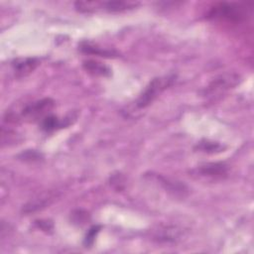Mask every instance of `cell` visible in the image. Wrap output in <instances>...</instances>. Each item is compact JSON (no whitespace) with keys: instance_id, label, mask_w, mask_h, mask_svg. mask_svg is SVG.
Masks as SVG:
<instances>
[{"instance_id":"11","label":"cell","mask_w":254,"mask_h":254,"mask_svg":"<svg viewBox=\"0 0 254 254\" xmlns=\"http://www.w3.org/2000/svg\"><path fill=\"white\" fill-rule=\"evenodd\" d=\"M99 229H100V226H93V227H91L89 230H88V232H87V234H86V236H85V238H84V245L87 247H89L90 245H92L93 244V242H94V238H95V236H96V234L99 232Z\"/></svg>"},{"instance_id":"1","label":"cell","mask_w":254,"mask_h":254,"mask_svg":"<svg viewBox=\"0 0 254 254\" xmlns=\"http://www.w3.org/2000/svg\"><path fill=\"white\" fill-rule=\"evenodd\" d=\"M247 16L245 6L235 2H221L210 8L207 13V18L212 20L237 23L244 20Z\"/></svg>"},{"instance_id":"3","label":"cell","mask_w":254,"mask_h":254,"mask_svg":"<svg viewBox=\"0 0 254 254\" xmlns=\"http://www.w3.org/2000/svg\"><path fill=\"white\" fill-rule=\"evenodd\" d=\"M54 100H52L51 98H44L26 105L22 109L20 116L30 121L43 119L47 115H49L48 113L54 107Z\"/></svg>"},{"instance_id":"8","label":"cell","mask_w":254,"mask_h":254,"mask_svg":"<svg viewBox=\"0 0 254 254\" xmlns=\"http://www.w3.org/2000/svg\"><path fill=\"white\" fill-rule=\"evenodd\" d=\"M80 50L86 54H93L96 56L106 57V58H114V57H117V55H118L114 51L102 49L96 45H93V44H90L87 42H83L80 44Z\"/></svg>"},{"instance_id":"9","label":"cell","mask_w":254,"mask_h":254,"mask_svg":"<svg viewBox=\"0 0 254 254\" xmlns=\"http://www.w3.org/2000/svg\"><path fill=\"white\" fill-rule=\"evenodd\" d=\"M70 124V121L67 118L64 119V121H60L57 116L47 115L42 119V129L45 131H54L58 128H62Z\"/></svg>"},{"instance_id":"7","label":"cell","mask_w":254,"mask_h":254,"mask_svg":"<svg viewBox=\"0 0 254 254\" xmlns=\"http://www.w3.org/2000/svg\"><path fill=\"white\" fill-rule=\"evenodd\" d=\"M83 68L90 74L99 76H109L111 74V69L104 64L92 60L84 61L82 64Z\"/></svg>"},{"instance_id":"5","label":"cell","mask_w":254,"mask_h":254,"mask_svg":"<svg viewBox=\"0 0 254 254\" xmlns=\"http://www.w3.org/2000/svg\"><path fill=\"white\" fill-rule=\"evenodd\" d=\"M197 172L202 177L222 179L227 175V167L223 163H210L198 168Z\"/></svg>"},{"instance_id":"10","label":"cell","mask_w":254,"mask_h":254,"mask_svg":"<svg viewBox=\"0 0 254 254\" xmlns=\"http://www.w3.org/2000/svg\"><path fill=\"white\" fill-rule=\"evenodd\" d=\"M198 150L202 151V152H207V153H216V152H220L224 149L223 146H221L218 143L215 142H209V141H203L198 143L197 145Z\"/></svg>"},{"instance_id":"2","label":"cell","mask_w":254,"mask_h":254,"mask_svg":"<svg viewBox=\"0 0 254 254\" xmlns=\"http://www.w3.org/2000/svg\"><path fill=\"white\" fill-rule=\"evenodd\" d=\"M176 80V75H165L160 76L152 79V81L148 84V86L145 88L143 93L140 95L136 102V106L138 108H145L149 104H151L156 97L164 91L166 88H168L172 83Z\"/></svg>"},{"instance_id":"4","label":"cell","mask_w":254,"mask_h":254,"mask_svg":"<svg viewBox=\"0 0 254 254\" xmlns=\"http://www.w3.org/2000/svg\"><path fill=\"white\" fill-rule=\"evenodd\" d=\"M239 80V76L237 74H223L215 78L208 86L207 91L210 93H215L217 91L228 89L229 87H232L237 84Z\"/></svg>"},{"instance_id":"6","label":"cell","mask_w":254,"mask_h":254,"mask_svg":"<svg viewBox=\"0 0 254 254\" xmlns=\"http://www.w3.org/2000/svg\"><path fill=\"white\" fill-rule=\"evenodd\" d=\"M39 64V61L35 58H26L16 60L13 64V68L16 76L23 77L31 73Z\"/></svg>"}]
</instances>
